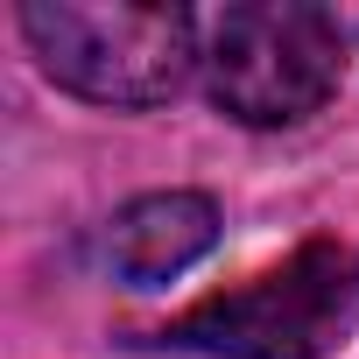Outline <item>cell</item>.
<instances>
[{
    "label": "cell",
    "instance_id": "obj_4",
    "mask_svg": "<svg viewBox=\"0 0 359 359\" xmlns=\"http://www.w3.org/2000/svg\"><path fill=\"white\" fill-rule=\"evenodd\" d=\"M219 240V205L205 191H148L113 212L106 226V268L127 289H162L184 268H198Z\"/></svg>",
    "mask_w": 359,
    "mask_h": 359
},
{
    "label": "cell",
    "instance_id": "obj_1",
    "mask_svg": "<svg viewBox=\"0 0 359 359\" xmlns=\"http://www.w3.org/2000/svg\"><path fill=\"white\" fill-rule=\"evenodd\" d=\"M15 22L43 78L92 106H162L205 71L198 15L169 0H29Z\"/></svg>",
    "mask_w": 359,
    "mask_h": 359
},
{
    "label": "cell",
    "instance_id": "obj_3",
    "mask_svg": "<svg viewBox=\"0 0 359 359\" xmlns=\"http://www.w3.org/2000/svg\"><path fill=\"white\" fill-rule=\"evenodd\" d=\"M345 71V36L310 0H247L205 29V92L240 127L310 120Z\"/></svg>",
    "mask_w": 359,
    "mask_h": 359
},
{
    "label": "cell",
    "instance_id": "obj_2",
    "mask_svg": "<svg viewBox=\"0 0 359 359\" xmlns=\"http://www.w3.org/2000/svg\"><path fill=\"white\" fill-rule=\"evenodd\" d=\"M352 324H359V247L310 240L282 268L176 317L162 345L219 359H324Z\"/></svg>",
    "mask_w": 359,
    "mask_h": 359
}]
</instances>
